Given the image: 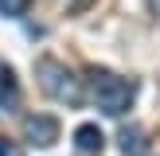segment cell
<instances>
[{
	"label": "cell",
	"instance_id": "6da1fadb",
	"mask_svg": "<svg viewBox=\"0 0 160 156\" xmlns=\"http://www.w3.org/2000/svg\"><path fill=\"white\" fill-rule=\"evenodd\" d=\"M86 82H90V94H94V101H98V109L109 113V117H121L125 109L133 105V98H137L133 78H121V74H113V70H106V66H90L86 70Z\"/></svg>",
	"mask_w": 160,
	"mask_h": 156
},
{
	"label": "cell",
	"instance_id": "7a4b0ae2",
	"mask_svg": "<svg viewBox=\"0 0 160 156\" xmlns=\"http://www.w3.org/2000/svg\"><path fill=\"white\" fill-rule=\"evenodd\" d=\"M35 78H39V90L47 98L62 101V105H82V78H74L59 59H39Z\"/></svg>",
	"mask_w": 160,
	"mask_h": 156
},
{
	"label": "cell",
	"instance_id": "3957f363",
	"mask_svg": "<svg viewBox=\"0 0 160 156\" xmlns=\"http://www.w3.org/2000/svg\"><path fill=\"white\" fill-rule=\"evenodd\" d=\"M23 133H28L31 144L51 148L55 140H59V117H51V113H31V117H23Z\"/></svg>",
	"mask_w": 160,
	"mask_h": 156
},
{
	"label": "cell",
	"instance_id": "277c9868",
	"mask_svg": "<svg viewBox=\"0 0 160 156\" xmlns=\"http://www.w3.org/2000/svg\"><path fill=\"white\" fill-rule=\"evenodd\" d=\"M74 148H78L82 156H98L102 148H106L102 129H98V125H78V129H74Z\"/></svg>",
	"mask_w": 160,
	"mask_h": 156
},
{
	"label": "cell",
	"instance_id": "5b68a950",
	"mask_svg": "<svg viewBox=\"0 0 160 156\" xmlns=\"http://www.w3.org/2000/svg\"><path fill=\"white\" fill-rule=\"evenodd\" d=\"M117 140H121V156H145L148 152V140H145V129L141 125H125L117 133Z\"/></svg>",
	"mask_w": 160,
	"mask_h": 156
},
{
	"label": "cell",
	"instance_id": "8992f818",
	"mask_svg": "<svg viewBox=\"0 0 160 156\" xmlns=\"http://www.w3.org/2000/svg\"><path fill=\"white\" fill-rule=\"evenodd\" d=\"M16 105H20V86H16V74H12V66H4V62H0V109H4V113H12Z\"/></svg>",
	"mask_w": 160,
	"mask_h": 156
},
{
	"label": "cell",
	"instance_id": "52a82bcc",
	"mask_svg": "<svg viewBox=\"0 0 160 156\" xmlns=\"http://www.w3.org/2000/svg\"><path fill=\"white\" fill-rule=\"evenodd\" d=\"M28 8H31V0H0V16H8V20H20Z\"/></svg>",
	"mask_w": 160,
	"mask_h": 156
},
{
	"label": "cell",
	"instance_id": "ba28073f",
	"mask_svg": "<svg viewBox=\"0 0 160 156\" xmlns=\"http://www.w3.org/2000/svg\"><path fill=\"white\" fill-rule=\"evenodd\" d=\"M0 156H23V148L16 144V140H8V137H0Z\"/></svg>",
	"mask_w": 160,
	"mask_h": 156
},
{
	"label": "cell",
	"instance_id": "9c48e42d",
	"mask_svg": "<svg viewBox=\"0 0 160 156\" xmlns=\"http://www.w3.org/2000/svg\"><path fill=\"white\" fill-rule=\"evenodd\" d=\"M152 8H156V12H160V0H152Z\"/></svg>",
	"mask_w": 160,
	"mask_h": 156
}]
</instances>
